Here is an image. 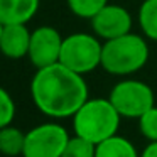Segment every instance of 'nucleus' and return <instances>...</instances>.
I'll return each mask as SVG.
<instances>
[{
  "label": "nucleus",
  "mask_w": 157,
  "mask_h": 157,
  "mask_svg": "<svg viewBox=\"0 0 157 157\" xmlns=\"http://www.w3.org/2000/svg\"><path fill=\"white\" fill-rule=\"evenodd\" d=\"M96 145L83 137H71L61 157H95Z\"/></svg>",
  "instance_id": "obj_15"
},
{
  "label": "nucleus",
  "mask_w": 157,
  "mask_h": 157,
  "mask_svg": "<svg viewBox=\"0 0 157 157\" xmlns=\"http://www.w3.org/2000/svg\"><path fill=\"white\" fill-rule=\"evenodd\" d=\"M31 96L36 108L51 118H69L90 98L85 78L61 63L36 71Z\"/></svg>",
  "instance_id": "obj_1"
},
{
  "label": "nucleus",
  "mask_w": 157,
  "mask_h": 157,
  "mask_svg": "<svg viewBox=\"0 0 157 157\" xmlns=\"http://www.w3.org/2000/svg\"><path fill=\"white\" fill-rule=\"evenodd\" d=\"M95 157H140V154L128 139L117 133L96 145Z\"/></svg>",
  "instance_id": "obj_11"
},
{
  "label": "nucleus",
  "mask_w": 157,
  "mask_h": 157,
  "mask_svg": "<svg viewBox=\"0 0 157 157\" xmlns=\"http://www.w3.org/2000/svg\"><path fill=\"white\" fill-rule=\"evenodd\" d=\"M140 157H157V142H149L144 150L140 152Z\"/></svg>",
  "instance_id": "obj_18"
},
{
  "label": "nucleus",
  "mask_w": 157,
  "mask_h": 157,
  "mask_svg": "<svg viewBox=\"0 0 157 157\" xmlns=\"http://www.w3.org/2000/svg\"><path fill=\"white\" fill-rule=\"evenodd\" d=\"M41 0H0V22L4 25L27 24L39 10Z\"/></svg>",
  "instance_id": "obj_10"
},
{
  "label": "nucleus",
  "mask_w": 157,
  "mask_h": 157,
  "mask_svg": "<svg viewBox=\"0 0 157 157\" xmlns=\"http://www.w3.org/2000/svg\"><path fill=\"white\" fill-rule=\"evenodd\" d=\"M101 49L103 42H100L96 36L75 32L63 41L59 63L71 71L85 76L101 66Z\"/></svg>",
  "instance_id": "obj_4"
},
{
  "label": "nucleus",
  "mask_w": 157,
  "mask_h": 157,
  "mask_svg": "<svg viewBox=\"0 0 157 157\" xmlns=\"http://www.w3.org/2000/svg\"><path fill=\"white\" fill-rule=\"evenodd\" d=\"M90 21L95 36L103 41L117 39L132 32V15L125 7L117 4H106Z\"/></svg>",
  "instance_id": "obj_8"
},
{
  "label": "nucleus",
  "mask_w": 157,
  "mask_h": 157,
  "mask_svg": "<svg viewBox=\"0 0 157 157\" xmlns=\"http://www.w3.org/2000/svg\"><path fill=\"white\" fill-rule=\"evenodd\" d=\"M108 100L122 118H140L154 106V90L139 79H122L112 88Z\"/></svg>",
  "instance_id": "obj_5"
},
{
  "label": "nucleus",
  "mask_w": 157,
  "mask_h": 157,
  "mask_svg": "<svg viewBox=\"0 0 157 157\" xmlns=\"http://www.w3.org/2000/svg\"><path fill=\"white\" fill-rule=\"evenodd\" d=\"M32 31L27 24H10L4 25L0 36V52L9 59H22L29 54Z\"/></svg>",
  "instance_id": "obj_9"
},
{
  "label": "nucleus",
  "mask_w": 157,
  "mask_h": 157,
  "mask_svg": "<svg viewBox=\"0 0 157 157\" xmlns=\"http://www.w3.org/2000/svg\"><path fill=\"white\" fill-rule=\"evenodd\" d=\"M66 4L76 17L93 19L108 4V0H66Z\"/></svg>",
  "instance_id": "obj_14"
},
{
  "label": "nucleus",
  "mask_w": 157,
  "mask_h": 157,
  "mask_svg": "<svg viewBox=\"0 0 157 157\" xmlns=\"http://www.w3.org/2000/svg\"><path fill=\"white\" fill-rule=\"evenodd\" d=\"M71 118L75 135L98 145L117 135L122 117L108 98H88Z\"/></svg>",
  "instance_id": "obj_2"
},
{
  "label": "nucleus",
  "mask_w": 157,
  "mask_h": 157,
  "mask_svg": "<svg viewBox=\"0 0 157 157\" xmlns=\"http://www.w3.org/2000/svg\"><path fill=\"white\" fill-rule=\"evenodd\" d=\"M139 130L149 142H157V106L154 105L139 118Z\"/></svg>",
  "instance_id": "obj_16"
},
{
  "label": "nucleus",
  "mask_w": 157,
  "mask_h": 157,
  "mask_svg": "<svg viewBox=\"0 0 157 157\" xmlns=\"http://www.w3.org/2000/svg\"><path fill=\"white\" fill-rule=\"evenodd\" d=\"M63 37L58 29L51 25H41L34 29L31 36V46H29V61L36 66V69L46 68L59 63L63 48Z\"/></svg>",
  "instance_id": "obj_7"
},
{
  "label": "nucleus",
  "mask_w": 157,
  "mask_h": 157,
  "mask_svg": "<svg viewBox=\"0 0 157 157\" xmlns=\"http://www.w3.org/2000/svg\"><path fill=\"white\" fill-rule=\"evenodd\" d=\"M25 144V133L17 127L7 125L0 128V154L5 157L22 155Z\"/></svg>",
  "instance_id": "obj_12"
},
{
  "label": "nucleus",
  "mask_w": 157,
  "mask_h": 157,
  "mask_svg": "<svg viewBox=\"0 0 157 157\" xmlns=\"http://www.w3.org/2000/svg\"><path fill=\"white\" fill-rule=\"evenodd\" d=\"M15 117V101L10 93L0 86V128L12 125Z\"/></svg>",
  "instance_id": "obj_17"
},
{
  "label": "nucleus",
  "mask_w": 157,
  "mask_h": 157,
  "mask_svg": "<svg viewBox=\"0 0 157 157\" xmlns=\"http://www.w3.org/2000/svg\"><path fill=\"white\" fill-rule=\"evenodd\" d=\"M149 46L139 34L128 32L117 39L103 41L101 68L113 76H128L145 66Z\"/></svg>",
  "instance_id": "obj_3"
},
{
  "label": "nucleus",
  "mask_w": 157,
  "mask_h": 157,
  "mask_svg": "<svg viewBox=\"0 0 157 157\" xmlns=\"http://www.w3.org/2000/svg\"><path fill=\"white\" fill-rule=\"evenodd\" d=\"M139 25L144 36L157 41V0H144L139 9Z\"/></svg>",
  "instance_id": "obj_13"
},
{
  "label": "nucleus",
  "mask_w": 157,
  "mask_h": 157,
  "mask_svg": "<svg viewBox=\"0 0 157 157\" xmlns=\"http://www.w3.org/2000/svg\"><path fill=\"white\" fill-rule=\"evenodd\" d=\"M69 139L68 130L59 123H41L25 133L22 157H61Z\"/></svg>",
  "instance_id": "obj_6"
},
{
  "label": "nucleus",
  "mask_w": 157,
  "mask_h": 157,
  "mask_svg": "<svg viewBox=\"0 0 157 157\" xmlns=\"http://www.w3.org/2000/svg\"><path fill=\"white\" fill-rule=\"evenodd\" d=\"M2 31H4V24L0 22V36H2Z\"/></svg>",
  "instance_id": "obj_19"
}]
</instances>
